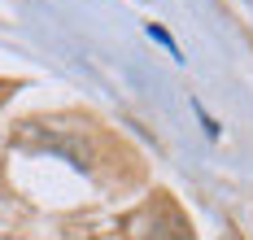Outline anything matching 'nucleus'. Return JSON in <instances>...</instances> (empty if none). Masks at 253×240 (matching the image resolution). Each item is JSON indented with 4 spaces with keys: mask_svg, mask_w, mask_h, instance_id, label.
I'll return each instance as SVG.
<instances>
[{
    "mask_svg": "<svg viewBox=\"0 0 253 240\" xmlns=\"http://www.w3.org/2000/svg\"><path fill=\"white\" fill-rule=\"evenodd\" d=\"M149 35H153V40H162V44H166L170 53H179V48H175V40H170V35H166V31H162V27H149Z\"/></svg>",
    "mask_w": 253,
    "mask_h": 240,
    "instance_id": "nucleus-1",
    "label": "nucleus"
}]
</instances>
